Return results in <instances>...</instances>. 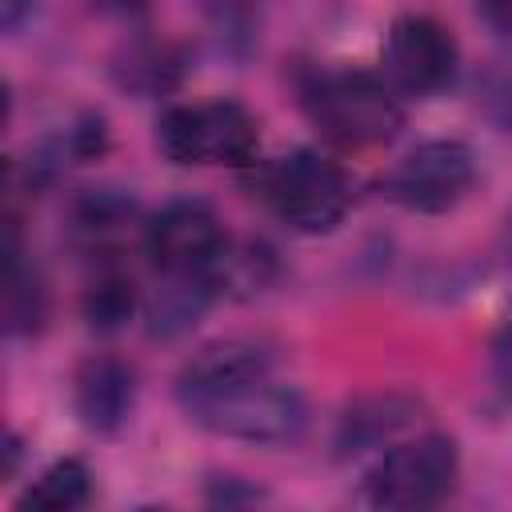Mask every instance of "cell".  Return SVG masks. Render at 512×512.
Segmentation results:
<instances>
[{
	"label": "cell",
	"instance_id": "6da1fadb",
	"mask_svg": "<svg viewBox=\"0 0 512 512\" xmlns=\"http://www.w3.org/2000/svg\"><path fill=\"white\" fill-rule=\"evenodd\" d=\"M184 416L212 436L244 440V444H288L304 432L308 404L296 384L280 380L276 372L244 376L224 388L200 392L180 400Z\"/></svg>",
	"mask_w": 512,
	"mask_h": 512
},
{
	"label": "cell",
	"instance_id": "9c48e42d",
	"mask_svg": "<svg viewBox=\"0 0 512 512\" xmlns=\"http://www.w3.org/2000/svg\"><path fill=\"white\" fill-rule=\"evenodd\" d=\"M72 408L80 424L96 436H112L128 424L136 408V372L112 352H96L72 372Z\"/></svg>",
	"mask_w": 512,
	"mask_h": 512
},
{
	"label": "cell",
	"instance_id": "8992f818",
	"mask_svg": "<svg viewBox=\"0 0 512 512\" xmlns=\"http://www.w3.org/2000/svg\"><path fill=\"white\" fill-rule=\"evenodd\" d=\"M476 180V156L464 140H424L416 144L404 160H396V168L384 180V192L392 204L408 208V212H448L456 208L468 188Z\"/></svg>",
	"mask_w": 512,
	"mask_h": 512
},
{
	"label": "cell",
	"instance_id": "52a82bcc",
	"mask_svg": "<svg viewBox=\"0 0 512 512\" xmlns=\"http://www.w3.org/2000/svg\"><path fill=\"white\" fill-rule=\"evenodd\" d=\"M456 40L452 32L424 12L396 16L384 36V72L396 88L412 96L440 92L456 72Z\"/></svg>",
	"mask_w": 512,
	"mask_h": 512
},
{
	"label": "cell",
	"instance_id": "4fadbf2b",
	"mask_svg": "<svg viewBox=\"0 0 512 512\" xmlns=\"http://www.w3.org/2000/svg\"><path fill=\"white\" fill-rule=\"evenodd\" d=\"M44 316H48L44 280L24 260L16 220H8V232H4V328L12 336H32V332H40Z\"/></svg>",
	"mask_w": 512,
	"mask_h": 512
},
{
	"label": "cell",
	"instance_id": "44dd1931",
	"mask_svg": "<svg viewBox=\"0 0 512 512\" xmlns=\"http://www.w3.org/2000/svg\"><path fill=\"white\" fill-rule=\"evenodd\" d=\"M32 8H36V0H0V28L16 32L32 16Z\"/></svg>",
	"mask_w": 512,
	"mask_h": 512
},
{
	"label": "cell",
	"instance_id": "ffe728a7",
	"mask_svg": "<svg viewBox=\"0 0 512 512\" xmlns=\"http://www.w3.org/2000/svg\"><path fill=\"white\" fill-rule=\"evenodd\" d=\"M476 8H480V16H484L488 28L512 36V0H476Z\"/></svg>",
	"mask_w": 512,
	"mask_h": 512
},
{
	"label": "cell",
	"instance_id": "ba28073f",
	"mask_svg": "<svg viewBox=\"0 0 512 512\" xmlns=\"http://www.w3.org/2000/svg\"><path fill=\"white\" fill-rule=\"evenodd\" d=\"M228 244L220 216L204 200H172L144 224V248L160 272H208Z\"/></svg>",
	"mask_w": 512,
	"mask_h": 512
},
{
	"label": "cell",
	"instance_id": "5b68a950",
	"mask_svg": "<svg viewBox=\"0 0 512 512\" xmlns=\"http://www.w3.org/2000/svg\"><path fill=\"white\" fill-rule=\"evenodd\" d=\"M460 472V448L448 432H424L416 440L380 452L364 476V496L376 508H432L440 504Z\"/></svg>",
	"mask_w": 512,
	"mask_h": 512
},
{
	"label": "cell",
	"instance_id": "5bb4252c",
	"mask_svg": "<svg viewBox=\"0 0 512 512\" xmlns=\"http://www.w3.org/2000/svg\"><path fill=\"white\" fill-rule=\"evenodd\" d=\"M216 288L208 280V272H164V284L152 292L144 316H148V336H160V340H172L180 332H188L204 308L212 304Z\"/></svg>",
	"mask_w": 512,
	"mask_h": 512
},
{
	"label": "cell",
	"instance_id": "7c38bea8",
	"mask_svg": "<svg viewBox=\"0 0 512 512\" xmlns=\"http://www.w3.org/2000/svg\"><path fill=\"white\" fill-rule=\"evenodd\" d=\"M136 224V200L120 188H84L68 208L72 240L92 256H112Z\"/></svg>",
	"mask_w": 512,
	"mask_h": 512
},
{
	"label": "cell",
	"instance_id": "277c9868",
	"mask_svg": "<svg viewBox=\"0 0 512 512\" xmlns=\"http://www.w3.org/2000/svg\"><path fill=\"white\" fill-rule=\"evenodd\" d=\"M260 144L256 116L236 100H208V104H172L156 124V148L176 168H208L252 164Z\"/></svg>",
	"mask_w": 512,
	"mask_h": 512
},
{
	"label": "cell",
	"instance_id": "7402d4cb",
	"mask_svg": "<svg viewBox=\"0 0 512 512\" xmlns=\"http://www.w3.org/2000/svg\"><path fill=\"white\" fill-rule=\"evenodd\" d=\"M100 12H108V16H120V20H128V16H140L144 8H148V0H92Z\"/></svg>",
	"mask_w": 512,
	"mask_h": 512
},
{
	"label": "cell",
	"instance_id": "8fae6325",
	"mask_svg": "<svg viewBox=\"0 0 512 512\" xmlns=\"http://www.w3.org/2000/svg\"><path fill=\"white\" fill-rule=\"evenodd\" d=\"M420 420V400L408 392H372L360 396L344 408L340 428H336V448L340 456H364L396 440L404 428Z\"/></svg>",
	"mask_w": 512,
	"mask_h": 512
},
{
	"label": "cell",
	"instance_id": "d6986e66",
	"mask_svg": "<svg viewBox=\"0 0 512 512\" xmlns=\"http://www.w3.org/2000/svg\"><path fill=\"white\" fill-rule=\"evenodd\" d=\"M484 92H488L492 104L512 108V60H496V64L488 68V76H484Z\"/></svg>",
	"mask_w": 512,
	"mask_h": 512
},
{
	"label": "cell",
	"instance_id": "ac0fdd59",
	"mask_svg": "<svg viewBox=\"0 0 512 512\" xmlns=\"http://www.w3.org/2000/svg\"><path fill=\"white\" fill-rule=\"evenodd\" d=\"M132 312H136L132 280H128L124 272L104 268V272L88 284V292H84V320H88V328H96V332H116V328H124V324L132 320Z\"/></svg>",
	"mask_w": 512,
	"mask_h": 512
},
{
	"label": "cell",
	"instance_id": "3957f363",
	"mask_svg": "<svg viewBox=\"0 0 512 512\" xmlns=\"http://www.w3.org/2000/svg\"><path fill=\"white\" fill-rule=\"evenodd\" d=\"M260 196L280 224L300 236H320L344 220L352 204V184L344 168L324 152L296 148L260 172Z\"/></svg>",
	"mask_w": 512,
	"mask_h": 512
},
{
	"label": "cell",
	"instance_id": "603a6c76",
	"mask_svg": "<svg viewBox=\"0 0 512 512\" xmlns=\"http://www.w3.org/2000/svg\"><path fill=\"white\" fill-rule=\"evenodd\" d=\"M500 252L512 260V212H508V220H504V228H500Z\"/></svg>",
	"mask_w": 512,
	"mask_h": 512
},
{
	"label": "cell",
	"instance_id": "30bf717a",
	"mask_svg": "<svg viewBox=\"0 0 512 512\" xmlns=\"http://www.w3.org/2000/svg\"><path fill=\"white\" fill-rule=\"evenodd\" d=\"M260 372H276L272 352L248 336H224L184 360L176 376V400H188V396H200V392H212V388H224L232 380L260 376Z\"/></svg>",
	"mask_w": 512,
	"mask_h": 512
},
{
	"label": "cell",
	"instance_id": "7a4b0ae2",
	"mask_svg": "<svg viewBox=\"0 0 512 512\" xmlns=\"http://www.w3.org/2000/svg\"><path fill=\"white\" fill-rule=\"evenodd\" d=\"M304 108L320 136L340 148H376L404 128L392 88L368 72H324L304 88Z\"/></svg>",
	"mask_w": 512,
	"mask_h": 512
},
{
	"label": "cell",
	"instance_id": "2e32d148",
	"mask_svg": "<svg viewBox=\"0 0 512 512\" xmlns=\"http://www.w3.org/2000/svg\"><path fill=\"white\" fill-rule=\"evenodd\" d=\"M180 80V52L172 44L136 40L116 60V84L136 96H160Z\"/></svg>",
	"mask_w": 512,
	"mask_h": 512
},
{
	"label": "cell",
	"instance_id": "9a60e30c",
	"mask_svg": "<svg viewBox=\"0 0 512 512\" xmlns=\"http://www.w3.org/2000/svg\"><path fill=\"white\" fill-rule=\"evenodd\" d=\"M276 252L264 240H240V244H224L220 256L208 268V280L216 288V296H236V300H252L260 296L272 280H276Z\"/></svg>",
	"mask_w": 512,
	"mask_h": 512
},
{
	"label": "cell",
	"instance_id": "cb8c5ba5",
	"mask_svg": "<svg viewBox=\"0 0 512 512\" xmlns=\"http://www.w3.org/2000/svg\"><path fill=\"white\" fill-rule=\"evenodd\" d=\"M504 336H512V308H508V324H504Z\"/></svg>",
	"mask_w": 512,
	"mask_h": 512
},
{
	"label": "cell",
	"instance_id": "e0dca14e",
	"mask_svg": "<svg viewBox=\"0 0 512 512\" xmlns=\"http://www.w3.org/2000/svg\"><path fill=\"white\" fill-rule=\"evenodd\" d=\"M92 496V472L84 460L76 456H64L56 464H48L32 484L28 492L20 496V508H44V512H72L80 504H88Z\"/></svg>",
	"mask_w": 512,
	"mask_h": 512
}]
</instances>
